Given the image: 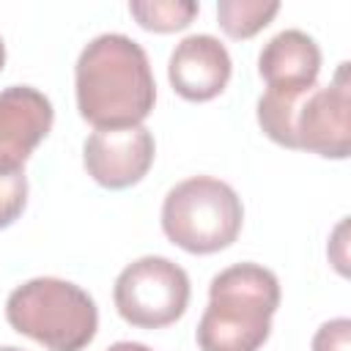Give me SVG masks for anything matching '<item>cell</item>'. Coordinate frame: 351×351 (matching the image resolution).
<instances>
[{"instance_id": "cell-3", "label": "cell", "mask_w": 351, "mask_h": 351, "mask_svg": "<svg viewBox=\"0 0 351 351\" xmlns=\"http://www.w3.org/2000/svg\"><path fill=\"white\" fill-rule=\"evenodd\" d=\"M5 321L47 351H82L96 337L99 307L71 280L33 277L8 293Z\"/></svg>"}, {"instance_id": "cell-10", "label": "cell", "mask_w": 351, "mask_h": 351, "mask_svg": "<svg viewBox=\"0 0 351 351\" xmlns=\"http://www.w3.org/2000/svg\"><path fill=\"white\" fill-rule=\"evenodd\" d=\"M230 74L233 60L228 47L208 33L181 38L167 60V80L173 90L186 101H208L219 96Z\"/></svg>"}, {"instance_id": "cell-9", "label": "cell", "mask_w": 351, "mask_h": 351, "mask_svg": "<svg viewBox=\"0 0 351 351\" xmlns=\"http://www.w3.org/2000/svg\"><path fill=\"white\" fill-rule=\"evenodd\" d=\"M55 121L52 101L33 85L0 90V167H25L27 156L49 134Z\"/></svg>"}, {"instance_id": "cell-15", "label": "cell", "mask_w": 351, "mask_h": 351, "mask_svg": "<svg viewBox=\"0 0 351 351\" xmlns=\"http://www.w3.org/2000/svg\"><path fill=\"white\" fill-rule=\"evenodd\" d=\"M346 228H348V222L343 219V222L335 228V236H332V241H329V244H337V252H332L329 258L335 261V266H337V271H340V274H348V269H346V241H343Z\"/></svg>"}, {"instance_id": "cell-6", "label": "cell", "mask_w": 351, "mask_h": 351, "mask_svg": "<svg viewBox=\"0 0 351 351\" xmlns=\"http://www.w3.org/2000/svg\"><path fill=\"white\" fill-rule=\"evenodd\" d=\"M189 274L162 255H143L121 269L112 285L118 315L137 329L176 324L189 307Z\"/></svg>"}, {"instance_id": "cell-5", "label": "cell", "mask_w": 351, "mask_h": 351, "mask_svg": "<svg viewBox=\"0 0 351 351\" xmlns=\"http://www.w3.org/2000/svg\"><path fill=\"white\" fill-rule=\"evenodd\" d=\"M244 225V206L236 189L214 176L178 181L162 203L165 236L192 255H211L230 247Z\"/></svg>"}, {"instance_id": "cell-12", "label": "cell", "mask_w": 351, "mask_h": 351, "mask_svg": "<svg viewBox=\"0 0 351 351\" xmlns=\"http://www.w3.org/2000/svg\"><path fill=\"white\" fill-rule=\"evenodd\" d=\"M129 14L143 30L176 33L200 14V5L195 0H132Z\"/></svg>"}, {"instance_id": "cell-13", "label": "cell", "mask_w": 351, "mask_h": 351, "mask_svg": "<svg viewBox=\"0 0 351 351\" xmlns=\"http://www.w3.org/2000/svg\"><path fill=\"white\" fill-rule=\"evenodd\" d=\"M27 206L25 167H0V230L11 228Z\"/></svg>"}, {"instance_id": "cell-18", "label": "cell", "mask_w": 351, "mask_h": 351, "mask_svg": "<svg viewBox=\"0 0 351 351\" xmlns=\"http://www.w3.org/2000/svg\"><path fill=\"white\" fill-rule=\"evenodd\" d=\"M0 351H25V348H16V346H0Z\"/></svg>"}, {"instance_id": "cell-8", "label": "cell", "mask_w": 351, "mask_h": 351, "mask_svg": "<svg viewBox=\"0 0 351 351\" xmlns=\"http://www.w3.org/2000/svg\"><path fill=\"white\" fill-rule=\"evenodd\" d=\"M156 156V143L151 129L123 126V129H96L82 143V165L88 176L104 189H126L140 184Z\"/></svg>"}, {"instance_id": "cell-7", "label": "cell", "mask_w": 351, "mask_h": 351, "mask_svg": "<svg viewBox=\"0 0 351 351\" xmlns=\"http://www.w3.org/2000/svg\"><path fill=\"white\" fill-rule=\"evenodd\" d=\"M293 151L324 159H348L351 154V77L343 60L329 85H315L293 115Z\"/></svg>"}, {"instance_id": "cell-17", "label": "cell", "mask_w": 351, "mask_h": 351, "mask_svg": "<svg viewBox=\"0 0 351 351\" xmlns=\"http://www.w3.org/2000/svg\"><path fill=\"white\" fill-rule=\"evenodd\" d=\"M3 66H5V44L0 38V71H3Z\"/></svg>"}, {"instance_id": "cell-2", "label": "cell", "mask_w": 351, "mask_h": 351, "mask_svg": "<svg viewBox=\"0 0 351 351\" xmlns=\"http://www.w3.org/2000/svg\"><path fill=\"white\" fill-rule=\"evenodd\" d=\"M280 280L271 269L244 261L208 282V304L195 329L200 351H258L271 335L280 307Z\"/></svg>"}, {"instance_id": "cell-4", "label": "cell", "mask_w": 351, "mask_h": 351, "mask_svg": "<svg viewBox=\"0 0 351 351\" xmlns=\"http://www.w3.org/2000/svg\"><path fill=\"white\" fill-rule=\"evenodd\" d=\"M321 47L304 30L271 36L258 55V74L266 90L258 99V123L269 140L293 151V115L321 74Z\"/></svg>"}, {"instance_id": "cell-1", "label": "cell", "mask_w": 351, "mask_h": 351, "mask_svg": "<svg viewBox=\"0 0 351 351\" xmlns=\"http://www.w3.org/2000/svg\"><path fill=\"white\" fill-rule=\"evenodd\" d=\"M74 96L93 129L140 126L156 104V80L145 49L123 33L90 38L74 66Z\"/></svg>"}, {"instance_id": "cell-14", "label": "cell", "mask_w": 351, "mask_h": 351, "mask_svg": "<svg viewBox=\"0 0 351 351\" xmlns=\"http://www.w3.org/2000/svg\"><path fill=\"white\" fill-rule=\"evenodd\" d=\"M313 351H351V321L340 315L321 324L313 335Z\"/></svg>"}, {"instance_id": "cell-11", "label": "cell", "mask_w": 351, "mask_h": 351, "mask_svg": "<svg viewBox=\"0 0 351 351\" xmlns=\"http://www.w3.org/2000/svg\"><path fill=\"white\" fill-rule=\"evenodd\" d=\"M280 11L277 0H219L217 22L230 38H252Z\"/></svg>"}, {"instance_id": "cell-16", "label": "cell", "mask_w": 351, "mask_h": 351, "mask_svg": "<svg viewBox=\"0 0 351 351\" xmlns=\"http://www.w3.org/2000/svg\"><path fill=\"white\" fill-rule=\"evenodd\" d=\"M107 351H151L145 343H134V340H118V343H112Z\"/></svg>"}]
</instances>
